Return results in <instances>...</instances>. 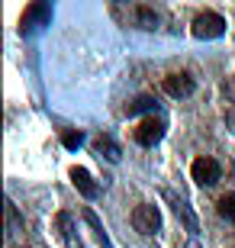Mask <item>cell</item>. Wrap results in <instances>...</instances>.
<instances>
[{"instance_id": "cell-1", "label": "cell", "mask_w": 235, "mask_h": 248, "mask_svg": "<svg viewBox=\"0 0 235 248\" xmlns=\"http://www.w3.org/2000/svg\"><path fill=\"white\" fill-rule=\"evenodd\" d=\"M132 226H136V232H142V235H155V232L161 229V213H158V206L139 203L136 210H132Z\"/></svg>"}, {"instance_id": "cell-2", "label": "cell", "mask_w": 235, "mask_h": 248, "mask_svg": "<svg viewBox=\"0 0 235 248\" xmlns=\"http://www.w3.org/2000/svg\"><path fill=\"white\" fill-rule=\"evenodd\" d=\"M226 32V19L219 13H197L193 16V36L197 39H219Z\"/></svg>"}, {"instance_id": "cell-3", "label": "cell", "mask_w": 235, "mask_h": 248, "mask_svg": "<svg viewBox=\"0 0 235 248\" xmlns=\"http://www.w3.org/2000/svg\"><path fill=\"white\" fill-rule=\"evenodd\" d=\"M190 174H193V181H197L200 187H213L219 181V174H222V168H219L216 158L203 155V158H197V161L190 165Z\"/></svg>"}, {"instance_id": "cell-4", "label": "cell", "mask_w": 235, "mask_h": 248, "mask_svg": "<svg viewBox=\"0 0 235 248\" xmlns=\"http://www.w3.org/2000/svg\"><path fill=\"white\" fill-rule=\"evenodd\" d=\"M161 136H164V123L158 120V116L142 120V123H139V129H136V142H139V145H145V148L158 145V142H161Z\"/></svg>"}, {"instance_id": "cell-5", "label": "cell", "mask_w": 235, "mask_h": 248, "mask_svg": "<svg viewBox=\"0 0 235 248\" xmlns=\"http://www.w3.org/2000/svg\"><path fill=\"white\" fill-rule=\"evenodd\" d=\"M48 16H52V7L48 3H32V7L23 13V32H32V29H39V26H46L48 23Z\"/></svg>"}, {"instance_id": "cell-6", "label": "cell", "mask_w": 235, "mask_h": 248, "mask_svg": "<svg viewBox=\"0 0 235 248\" xmlns=\"http://www.w3.org/2000/svg\"><path fill=\"white\" fill-rule=\"evenodd\" d=\"M164 93H171V97H190L193 93V78L190 74H168L164 78Z\"/></svg>"}, {"instance_id": "cell-7", "label": "cell", "mask_w": 235, "mask_h": 248, "mask_svg": "<svg viewBox=\"0 0 235 248\" xmlns=\"http://www.w3.org/2000/svg\"><path fill=\"white\" fill-rule=\"evenodd\" d=\"M71 181H74V187H78V190H81L84 197H87V200H94V197L100 193V187L94 184V177L87 174L84 168H71Z\"/></svg>"}, {"instance_id": "cell-8", "label": "cell", "mask_w": 235, "mask_h": 248, "mask_svg": "<svg viewBox=\"0 0 235 248\" xmlns=\"http://www.w3.org/2000/svg\"><path fill=\"white\" fill-rule=\"evenodd\" d=\"M164 197H168V200H174V213H177V216L184 219V226H187V232H197L200 226H197V219H193V213H190V206H187V203H184V200H177L174 193H164Z\"/></svg>"}, {"instance_id": "cell-9", "label": "cell", "mask_w": 235, "mask_h": 248, "mask_svg": "<svg viewBox=\"0 0 235 248\" xmlns=\"http://www.w3.org/2000/svg\"><path fill=\"white\" fill-rule=\"evenodd\" d=\"M94 148H97L100 155H107L110 161H119V155H123V152H119V145L113 142V139H107V136H100L97 142H94Z\"/></svg>"}, {"instance_id": "cell-10", "label": "cell", "mask_w": 235, "mask_h": 248, "mask_svg": "<svg viewBox=\"0 0 235 248\" xmlns=\"http://www.w3.org/2000/svg\"><path fill=\"white\" fill-rule=\"evenodd\" d=\"M216 210H219V216H222V219L235 222V193H222V197L216 200Z\"/></svg>"}, {"instance_id": "cell-11", "label": "cell", "mask_w": 235, "mask_h": 248, "mask_svg": "<svg viewBox=\"0 0 235 248\" xmlns=\"http://www.w3.org/2000/svg\"><path fill=\"white\" fill-rule=\"evenodd\" d=\"M84 219H87V226H94V232H97V239L103 242V248H110V242H107V232H103V226H100L97 213H94V210H84Z\"/></svg>"}, {"instance_id": "cell-12", "label": "cell", "mask_w": 235, "mask_h": 248, "mask_svg": "<svg viewBox=\"0 0 235 248\" xmlns=\"http://www.w3.org/2000/svg\"><path fill=\"white\" fill-rule=\"evenodd\" d=\"M145 110H155V100H152V97H136V100L126 107L129 116H136V113H145Z\"/></svg>"}, {"instance_id": "cell-13", "label": "cell", "mask_w": 235, "mask_h": 248, "mask_svg": "<svg viewBox=\"0 0 235 248\" xmlns=\"http://www.w3.org/2000/svg\"><path fill=\"white\" fill-rule=\"evenodd\" d=\"M62 142H64V148H78L84 142V136H81V132H64Z\"/></svg>"}, {"instance_id": "cell-14", "label": "cell", "mask_w": 235, "mask_h": 248, "mask_svg": "<svg viewBox=\"0 0 235 248\" xmlns=\"http://www.w3.org/2000/svg\"><path fill=\"white\" fill-rule=\"evenodd\" d=\"M222 91H226V97H235V81H226V87H222Z\"/></svg>"}, {"instance_id": "cell-15", "label": "cell", "mask_w": 235, "mask_h": 248, "mask_svg": "<svg viewBox=\"0 0 235 248\" xmlns=\"http://www.w3.org/2000/svg\"><path fill=\"white\" fill-rule=\"evenodd\" d=\"M187 248H200V242H197V239H190V245H187Z\"/></svg>"}]
</instances>
